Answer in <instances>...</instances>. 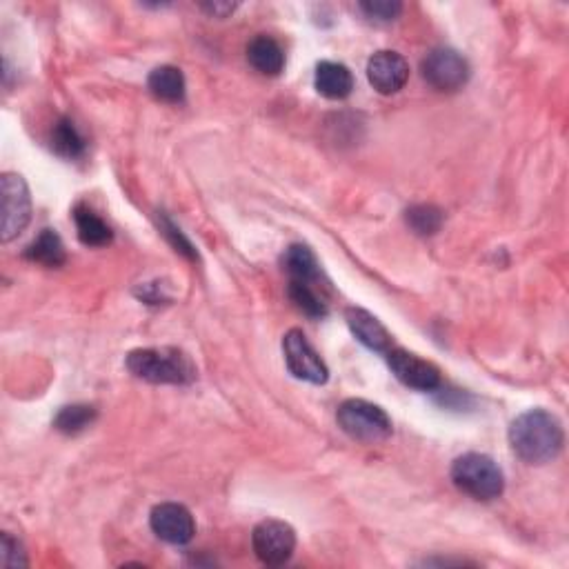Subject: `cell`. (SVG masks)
I'll return each mask as SVG.
<instances>
[{"instance_id":"cell-22","label":"cell","mask_w":569,"mask_h":569,"mask_svg":"<svg viewBox=\"0 0 569 569\" xmlns=\"http://www.w3.org/2000/svg\"><path fill=\"white\" fill-rule=\"evenodd\" d=\"M405 221L412 227V232L418 236H434L436 232H441V227L445 223L443 209H438L436 205H412L405 212Z\"/></svg>"},{"instance_id":"cell-5","label":"cell","mask_w":569,"mask_h":569,"mask_svg":"<svg viewBox=\"0 0 569 569\" xmlns=\"http://www.w3.org/2000/svg\"><path fill=\"white\" fill-rule=\"evenodd\" d=\"M0 214H3V223H0L3 243L14 241L32 221V196L21 174L7 172L0 178Z\"/></svg>"},{"instance_id":"cell-13","label":"cell","mask_w":569,"mask_h":569,"mask_svg":"<svg viewBox=\"0 0 569 569\" xmlns=\"http://www.w3.org/2000/svg\"><path fill=\"white\" fill-rule=\"evenodd\" d=\"M283 269L289 276V281L294 283H305V285H316L323 283V272L321 263H318L316 254L307 245H289L283 254Z\"/></svg>"},{"instance_id":"cell-8","label":"cell","mask_w":569,"mask_h":569,"mask_svg":"<svg viewBox=\"0 0 569 569\" xmlns=\"http://www.w3.org/2000/svg\"><path fill=\"white\" fill-rule=\"evenodd\" d=\"M252 547L265 565H285L296 549V532L285 521H263L254 527Z\"/></svg>"},{"instance_id":"cell-26","label":"cell","mask_w":569,"mask_h":569,"mask_svg":"<svg viewBox=\"0 0 569 569\" xmlns=\"http://www.w3.org/2000/svg\"><path fill=\"white\" fill-rule=\"evenodd\" d=\"M136 296L149 305H158V303L169 301V296H165L161 289H158V283H147L141 289H136Z\"/></svg>"},{"instance_id":"cell-19","label":"cell","mask_w":569,"mask_h":569,"mask_svg":"<svg viewBox=\"0 0 569 569\" xmlns=\"http://www.w3.org/2000/svg\"><path fill=\"white\" fill-rule=\"evenodd\" d=\"M52 149L54 152L65 158V161H76L81 158L87 149V143L83 134L78 132L76 123L72 118H61L52 129Z\"/></svg>"},{"instance_id":"cell-9","label":"cell","mask_w":569,"mask_h":569,"mask_svg":"<svg viewBox=\"0 0 569 569\" xmlns=\"http://www.w3.org/2000/svg\"><path fill=\"white\" fill-rule=\"evenodd\" d=\"M385 356L392 374L403 385L416 389V392H434V389L441 387V372H438L434 363L425 361V358L401 347H392Z\"/></svg>"},{"instance_id":"cell-1","label":"cell","mask_w":569,"mask_h":569,"mask_svg":"<svg viewBox=\"0 0 569 569\" xmlns=\"http://www.w3.org/2000/svg\"><path fill=\"white\" fill-rule=\"evenodd\" d=\"M509 445L527 465L552 463L565 445L563 423L545 409H529L509 425Z\"/></svg>"},{"instance_id":"cell-6","label":"cell","mask_w":569,"mask_h":569,"mask_svg":"<svg viewBox=\"0 0 569 569\" xmlns=\"http://www.w3.org/2000/svg\"><path fill=\"white\" fill-rule=\"evenodd\" d=\"M421 74L436 92H458L469 81V63L456 49L436 47L423 58Z\"/></svg>"},{"instance_id":"cell-16","label":"cell","mask_w":569,"mask_h":569,"mask_svg":"<svg viewBox=\"0 0 569 569\" xmlns=\"http://www.w3.org/2000/svg\"><path fill=\"white\" fill-rule=\"evenodd\" d=\"M74 223L81 243L87 247H105L114 241V232L92 207L78 203L74 207Z\"/></svg>"},{"instance_id":"cell-20","label":"cell","mask_w":569,"mask_h":569,"mask_svg":"<svg viewBox=\"0 0 569 569\" xmlns=\"http://www.w3.org/2000/svg\"><path fill=\"white\" fill-rule=\"evenodd\" d=\"M287 296L292 298V303L309 318H325L329 312L327 301L323 296V287L289 281Z\"/></svg>"},{"instance_id":"cell-14","label":"cell","mask_w":569,"mask_h":569,"mask_svg":"<svg viewBox=\"0 0 569 569\" xmlns=\"http://www.w3.org/2000/svg\"><path fill=\"white\" fill-rule=\"evenodd\" d=\"M314 85L318 89V94L329 98V101H343L354 89V76L349 72V67L343 63L334 61H323L316 67V78Z\"/></svg>"},{"instance_id":"cell-23","label":"cell","mask_w":569,"mask_h":569,"mask_svg":"<svg viewBox=\"0 0 569 569\" xmlns=\"http://www.w3.org/2000/svg\"><path fill=\"white\" fill-rule=\"evenodd\" d=\"M158 227H161V234L167 238V243L174 247L176 254L185 256L187 261H198V252L192 241H189V238L181 232V227H178L165 212H158Z\"/></svg>"},{"instance_id":"cell-10","label":"cell","mask_w":569,"mask_h":569,"mask_svg":"<svg viewBox=\"0 0 569 569\" xmlns=\"http://www.w3.org/2000/svg\"><path fill=\"white\" fill-rule=\"evenodd\" d=\"M152 532L169 545H187L196 534V523L192 512L185 505L161 503L149 514Z\"/></svg>"},{"instance_id":"cell-18","label":"cell","mask_w":569,"mask_h":569,"mask_svg":"<svg viewBox=\"0 0 569 569\" xmlns=\"http://www.w3.org/2000/svg\"><path fill=\"white\" fill-rule=\"evenodd\" d=\"M25 258L45 267H61L67 261V252L61 236H58L54 229H43V232L34 238V243L25 249Z\"/></svg>"},{"instance_id":"cell-11","label":"cell","mask_w":569,"mask_h":569,"mask_svg":"<svg viewBox=\"0 0 569 569\" xmlns=\"http://www.w3.org/2000/svg\"><path fill=\"white\" fill-rule=\"evenodd\" d=\"M367 78L378 94H398L409 81V65L398 52H376L367 63Z\"/></svg>"},{"instance_id":"cell-21","label":"cell","mask_w":569,"mask_h":569,"mask_svg":"<svg viewBox=\"0 0 569 569\" xmlns=\"http://www.w3.org/2000/svg\"><path fill=\"white\" fill-rule=\"evenodd\" d=\"M96 416H98V412H96L94 405H83V403L67 405V407L61 409V412L56 414L54 427L61 434L76 436V434L85 432L87 427H92L94 421H96Z\"/></svg>"},{"instance_id":"cell-12","label":"cell","mask_w":569,"mask_h":569,"mask_svg":"<svg viewBox=\"0 0 569 569\" xmlns=\"http://www.w3.org/2000/svg\"><path fill=\"white\" fill-rule=\"evenodd\" d=\"M345 321L349 332L356 336V341L372 349L376 354H387L394 347L392 334L387 332V327L378 321L374 314H369L363 307H347L345 309Z\"/></svg>"},{"instance_id":"cell-24","label":"cell","mask_w":569,"mask_h":569,"mask_svg":"<svg viewBox=\"0 0 569 569\" xmlns=\"http://www.w3.org/2000/svg\"><path fill=\"white\" fill-rule=\"evenodd\" d=\"M361 12L376 23H392L403 12V5L396 0H372V3H361Z\"/></svg>"},{"instance_id":"cell-2","label":"cell","mask_w":569,"mask_h":569,"mask_svg":"<svg viewBox=\"0 0 569 569\" xmlns=\"http://www.w3.org/2000/svg\"><path fill=\"white\" fill-rule=\"evenodd\" d=\"M125 365L132 376L154 385H189L196 381L192 358L176 347L134 349Z\"/></svg>"},{"instance_id":"cell-4","label":"cell","mask_w":569,"mask_h":569,"mask_svg":"<svg viewBox=\"0 0 569 569\" xmlns=\"http://www.w3.org/2000/svg\"><path fill=\"white\" fill-rule=\"evenodd\" d=\"M336 421L349 438L361 443H381L392 436V418L383 407L363 401V398H349L341 403Z\"/></svg>"},{"instance_id":"cell-3","label":"cell","mask_w":569,"mask_h":569,"mask_svg":"<svg viewBox=\"0 0 569 569\" xmlns=\"http://www.w3.org/2000/svg\"><path fill=\"white\" fill-rule=\"evenodd\" d=\"M452 481L474 501H494L505 492V476L494 458L469 452L458 456L452 465Z\"/></svg>"},{"instance_id":"cell-7","label":"cell","mask_w":569,"mask_h":569,"mask_svg":"<svg viewBox=\"0 0 569 569\" xmlns=\"http://www.w3.org/2000/svg\"><path fill=\"white\" fill-rule=\"evenodd\" d=\"M283 354L285 365L289 374L296 376L298 381L312 383V385H325L329 378V369L325 361L318 356L312 343L307 341V336L301 329H289L283 338Z\"/></svg>"},{"instance_id":"cell-15","label":"cell","mask_w":569,"mask_h":569,"mask_svg":"<svg viewBox=\"0 0 569 569\" xmlns=\"http://www.w3.org/2000/svg\"><path fill=\"white\" fill-rule=\"evenodd\" d=\"M247 61L258 74L278 76L285 69V52L272 36H256L247 45Z\"/></svg>"},{"instance_id":"cell-25","label":"cell","mask_w":569,"mask_h":569,"mask_svg":"<svg viewBox=\"0 0 569 569\" xmlns=\"http://www.w3.org/2000/svg\"><path fill=\"white\" fill-rule=\"evenodd\" d=\"M0 563H3V567L7 569L27 567V556L23 552V545L9 534H3V538H0Z\"/></svg>"},{"instance_id":"cell-27","label":"cell","mask_w":569,"mask_h":569,"mask_svg":"<svg viewBox=\"0 0 569 569\" xmlns=\"http://www.w3.org/2000/svg\"><path fill=\"white\" fill-rule=\"evenodd\" d=\"M236 3H223V0H216V3H203L201 9L205 14L212 18H227L236 12Z\"/></svg>"},{"instance_id":"cell-17","label":"cell","mask_w":569,"mask_h":569,"mask_svg":"<svg viewBox=\"0 0 569 569\" xmlns=\"http://www.w3.org/2000/svg\"><path fill=\"white\" fill-rule=\"evenodd\" d=\"M147 87L154 98L163 103H183L185 98V76L178 67L161 65L147 78Z\"/></svg>"}]
</instances>
